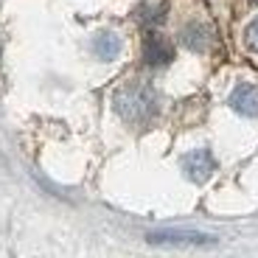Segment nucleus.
Segmentation results:
<instances>
[{"mask_svg":"<svg viewBox=\"0 0 258 258\" xmlns=\"http://www.w3.org/2000/svg\"><path fill=\"white\" fill-rule=\"evenodd\" d=\"M115 110L132 123L149 121L157 110L155 93L149 87H143V84H126V87H121L115 93Z\"/></svg>","mask_w":258,"mask_h":258,"instance_id":"f257e3e1","label":"nucleus"},{"mask_svg":"<svg viewBox=\"0 0 258 258\" xmlns=\"http://www.w3.org/2000/svg\"><path fill=\"white\" fill-rule=\"evenodd\" d=\"M143 59H146V64H152V68H160V64H168L171 59H174V45L168 42L163 34H146V39H143Z\"/></svg>","mask_w":258,"mask_h":258,"instance_id":"f03ea898","label":"nucleus"},{"mask_svg":"<svg viewBox=\"0 0 258 258\" xmlns=\"http://www.w3.org/2000/svg\"><path fill=\"white\" fill-rule=\"evenodd\" d=\"M182 168H185V174L191 177L194 182H205L208 177L213 174V168H216V160L208 149H197L191 155L182 157Z\"/></svg>","mask_w":258,"mask_h":258,"instance_id":"7ed1b4c3","label":"nucleus"},{"mask_svg":"<svg viewBox=\"0 0 258 258\" xmlns=\"http://www.w3.org/2000/svg\"><path fill=\"white\" fill-rule=\"evenodd\" d=\"M152 244H180V247H200V244H213L211 236L194 230H163V233H152L149 236Z\"/></svg>","mask_w":258,"mask_h":258,"instance_id":"20e7f679","label":"nucleus"},{"mask_svg":"<svg viewBox=\"0 0 258 258\" xmlns=\"http://www.w3.org/2000/svg\"><path fill=\"white\" fill-rule=\"evenodd\" d=\"M230 107L239 115H258V87L255 84H239L236 90L230 93Z\"/></svg>","mask_w":258,"mask_h":258,"instance_id":"39448f33","label":"nucleus"},{"mask_svg":"<svg viewBox=\"0 0 258 258\" xmlns=\"http://www.w3.org/2000/svg\"><path fill=\"white\" fill-rule=\"evenodd\" d=\"M182 42H185L191 51H205L211 45V28L202 26V23H188L182 28Z\"/></svg>","mask_w":258,"mask_h":258,"instance_id":"423d86ee","label":"nucleus"},{"mask_svg":"<svg viewBox=\"0 0 258 258\" xmlns=\"http://www.w3.org/2000/svg\"><path fill=\"white\" fill-rule=\"evenodd\" d=\"M93 51L98 53V59H115L118 53H121V37L112 31H101L96 39H93Z\"/></svg>","mask_w":258,"mask_h":258,"instance_id":"0eeeda50","label":"nucleus"},{"mask_svg":"<svg viewBox=\"0 0 258 258\" xmlns=\"http://www.w3.org/2000/svg\"><path fill=\"white\" fill-rule=\"evenodd\" d=\"M244 42H247V48L258 51V20H252L250 26H247V31H244Z\"/></svg>","mask_w":258,"mask_h":258,"instance_id":"6e6552de","label":"nucleus"},{"mask_svg":"<svg viewBox=\"0 0 258 258\" xmlns=\"http://www.w3.org/2000/svg\"><path fill=\"white\" fill-rule=\"evenodd\" d=\"M255 3H258V0H255Z\"/></svg>","mask_w":258,"mask_h":258,"instance_id":"1a4fd4ad","label":"nucleus"}]
</instances>
